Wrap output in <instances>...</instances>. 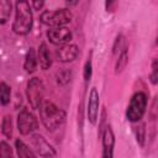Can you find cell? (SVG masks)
<instances>
[{"label": "cell", "mask_w": 158, "mask_h": 158, "mask_svg": "<svg viewBox=\"0 0 158 158\" xmlns=\"http://www.w3.org/2000/svg\"><path fill=\"white\" fill-rule=\"evenodd\" d=\"M33 25V15L27 0H16L15 4V20L12 23V30L20 36L27 35Z\"/></svg>", "instance_id": "1"}, {"label": "cell", "mask_w": 158, "mask_h": 158, "mask_svg": "<svg viewBox=\"0 0 158 158\" xmlns=\"http://www.w3.org/2000/svg\"><path fill=\"white\" fill-rule=\"evenodd\" d=\"M40 118L48 131H56L65 121V112L52 101L43 100L40 106Z\"/></svg>", "instance_id": "2"}, {"label": "cell", "mask_w": 158, "mask_h": 158, "mask_svg": "<svg viewBox=\"0 0 158 158\" xmlns=\"http://www.w3.org/2000/svg\"><path fill=\"white\" fill-rule=\"evenodd\" d=\"M147 95L143 91H138L133 94V96L130 100V104L126 110V117L131 122H138L143 117L146 109H147Z\"/></svg>", "instance_id": "3"}, {"label": "cell", "mask_w": 158, "mask_h": 158, "mask_svg": "<svg viewBox=\"0 0 158 158\" xmlns=\"http://www.w3.org/2000/svg\"><path fill=\"white\" fill-rule=\"evenodd\" d=\"M26 96L30 106L33 110L40 109L41 104L43 102V96H44V85L42 80L37 77H33L28 80L26 85Z\"/></svg>", "instance_id": "4"}, {"label": "cell", "mask_w": 158, "mask_h": 158, "mask_svg": "<svg viewBox=\"0 0 158 158\" xmlns=\"http://www.w3.org/2000/svg\"><path fill=\"white\" fill-rule=\"evenodd\" d=\"M72 12L68 9H59L54 11H43L40 15V20L43 25L57 27V26H64L72 21Z\"/></svg>", "instance_id": "5"}, {"label": "cell", "mask_w": 158, "mask_h": 158, "mask_svg": "<svg viewBox=\"0 0 158 158\" xmlns=\"http://www.w3.org/2000/svg\"><path fill=\"white\" fill-rule=\"evenodd\" d=\"M38 128L36 116L27 109H22L17 115V130L22 136H27Z\"/></svg>", "instance_id": "6"}, {"label": "cell", "mask_w": 158, "mask_h": 158, "mask_svg": "<svg viewBox=\"0 0 158 158\" xmlns=\"http://www.w3.org/2000/svg\"><path fill=\"white\" fill-rule=\"evenodd\" d=\"M48 41L52 43V44H56V46H63V44H67L72 41L73 38V35L70 32L69 28L64 27V26H57V27H51L47 33H46Z\"/></svg>", "instance_id": "7"}, {"label": "cell", "mask_w": 158, "mask_h": 158, "mask_svg": "<svg viewBox=\"0 0 158 158\" xmlns=\"http://www.w3.org/2000/svg\"><path fill=\"white\" fill-rule=\"evenodd\" d=\"M31 143H32L36 153L41 157H56L57 156V152L54 151V148L40 133L31 135Z\"/></svg>", "instance_id": "8"}, {"label": "cell", "mask_w": 158, "mask_h": 158, "mask_svg": "<svg viewBox=\"0 0 158 158\" xmlns=\"http://www.w3.org/2000/svg\"><path fill=\"white\" fill-rule=\"evenodd\" d=\"M78 56H79V48L77 44H72V43L59 46L58 49L56 51V57L62 63L73 62L78 58Z\"/></svg>", "instance_id": "9"}, {"label": "cell", "mask_w": 158, "mask_h": 158, "mask_svg": "<svg viewBox=\"0 0 158 158\" xmlns=\"http://www.w3.org/2000/svg\"><path fill=\"white\" fill-rule=\"evenodd\" d=\"M99 93L96 90V88H93L89 93V100H88V109H86V114H88V120L90 121V123L95 125L98 121V116H99V105H100V100H99Z\"/></svg>", "instance_id": "10"}, {"label": "cell", "mask_w": 158, "mask_h": 158, "mask_svg": "<svg viewBox=\"0 0 158 158\" xmlns=\"http://www.w3.org/2000/svg\"><path fill=\"white\" fill-rule=\"evenodd\" d=\"M102 141V157L111 158L114 156V146H115V135L111 126H106L101 135Z\"/></svg>", "instance_id": "11"}, {"label": "cell", "mask_w": 158, "mask_h": 158, "mask_svg": "<svg viewBox=\"0 0 158 158\" xmlns=\"http://www.w3.org/2000/svg\"><path fill=\"white\" fill-rule=\"evenodd\" d=\"M37 57H38V63L41 69L47 70L49 69V67L52 65V59H51V54L48 51V47L44 42H42L38 47V52H37Z\"/></svg>", "instance_id": "12"}, {"label": "cell", "mask_w": 158, "mask_h": 158, "mask_svg": "<svg viewBox=\"0 0 158 158\" xmlns=\"http://www.w3.org/2000/svg\"><path fill=\"white\" fill-rule=\"evenodd\" d=\"M37 64H38V57L36 54V51H35V48H30L26 53V57H25L23 68L28 74H32L36 72Z\"/></svg>", "instance_id": "13"}, {"label": "cell", "mask_w": 158, "mask_h": 158, "mask_svg": "<svg viewBox=\"0 0 158 158\" xmlns=\"http://www.w3.org/2000/svg\"><path fill=\"white\" fill-rule=\"evenodd\" d=\"M15 148H16V153L20 158H35L36 157V153L28 148V146L26 143H23L20 138H17L15 141Z\"/></svg>", "instance_id": "14"}, {"label": "cell", "mask_w": 158, "mask_h": 158, "mask_svg": "<svg viewBox=\"0 0 158 158\" xmlns=\"http://www.w3.org/2000/svg\"><path fill=\"white\" fill-rule=\"evenodd\" d=\"M12 11V5L10 0H0V23L5 25L10 19Z\"/></svg>", "instance_id": "15"}, {"label": "cell", "mask_w": 158, "mask_h": 158, "mask_svg": "<svg viewBox=\"0 0 158 158\" xmlns=\"http://www.w3.org/2000/svg\"><path fill=\"white\" fill-rule=\"evenodd\" d=\"M10 99H11V88L5 83V81H1L0 83V102L2 106L7 105L10 102Z\"/></svg>", "instance_id": "16"}, {"label": "cell", "mask_w": 158, "mask_h": 158, "mask_svg": "<svg viewBox=\"0 0 158 158\" xmlns=\"http://www.w3.org/2000/svg\"><path fill=\"white\" fill-rule=\"evenodd\" d=\"M127 63H128V53H127V49L123 48V49L121 51L120 56H118L117 62H116V65H115V73H116V74L121 73V72L126 68Z\"/></svg>", "instance_id": "17"}, {"label": "cell", "mask_w": 158, "mask_h": 158, "mask_svg": "<svg viewBox=\"0 0 158 158\" xmlns=\"http://www.w3.org/2000/svg\"><path fill=\"white\" fill-rule=\"evenodd\" d=\"M1 133L6 138L12 137V120H11V116H9V115L4 116L2 121H1Z\"/></svg>", "instance_id": "18"}, {"label": "cell", "mask_w": 158, "mask_h": 158, "mask_svg": "<svg viewBox=\"0 0 158 158\" xmlns=\"http://www.w3.org/2000/svg\"><path fill=\"white\" fill-rule=\"evenodd\" d=\"M144 138H146V128H144V123H141L136 128V139L141 147H143L144 144Z\"/></svg>", "instance_id": "19"}, {"label": "cell", "mask_w": 158, "mask_h": 158, "mask_svg": "<svg viewBox=\"0 0 158 158\" xmlns=\"http://www.w3.org/2000/svg\"><path fill=\"white\" fill-rule=\"evenodd\" d=\"M12 156V149L11 147L5 142V141H1L0 142V157L1 158H9Z\"/></svg>", "instance_id": "20"}, {"label": "cell", "mask_w": 158, "mask_h": 158, "mask_svg": "<svg viewBox=\"0 0 158 158\" xmlns=\"http://www.w3.org/2000/svg\"><path fill=\"white\" fill-rule=\"evenodd\" d=\"M151 83L152 84H157L158 83V59H153L152 60V73L149 75Z\"/></svg>", "instance_id": "21"}, {"label": "cell", "mask_w": 158, "mask_h": 158, "mask_svg": "<svg viewBox=\"0 0 158 158\" xmlns=\"http://www.w3.org/2000/svg\"><path fill=\"white\" fill-rule=\"evenodd\" d=\"M69 80H70V72H68V70H62V72H59V73L57 74V81H58V84L64 85V84H67Z\"/></svg>", "instance_id": "22"}, {"label": "cell", "mask_w": 158, "mask_h": 158, "mask_svg": "<svg viewBox=\"0 0 158 158\" xmlns=\"http://www.w3.org/2000/svg\"><path fill=\"white\" fill-rule=\"evenodd\" d=\"M91 72H93V69H91V60L89 59V60H86V63L84 65V80L85 81H89L90 80Z\"/></svg>", "instance_id": "23"}, {"label": "cell", "mask_w": 158, "mask_h": 158, "mask_svg": "<svg viewBox=\"0 0 158 158\" xmlns=\"http://www.w3.org/2000/svg\"><path fill=\"white\" fill-rule=\"evenodd\" d=\"M31 4L35 10L40 11V10H42V7L44 5V0H31Z\"/></svg>", "instance_id": "24"}, {"label": "cell", "mask_w": 158, "mask_h": 158, "mask_svg": "<svg viewBox=\"0 0 158 158\" xmlns=\"http://www.w3.org/2000/svg\"><path fill=\"white\" fill-rule=\"evenodd\" d=\"M117 4V0H105V7L107 11H112Z\"/></svg>", "instance_id": "25"}, {"label": "cell", "mask_w": 158, "mask_h": 158, "mask_svg": "<svg viewBox=\"0 0 158 158\" xmlns=\"http://www.w3.org/2000/svg\"><path fill=\"white\" fill-rule=\"evenodd\" d=\"M79 2V0H67V4L69 5V6H74V5H77Z\"/></svg>", "instance_id": "26"}, {"label": "cell", "mask_w": 158, "mask_h": 158, "mask_svg": "<svg viewBox=\"0 0 158 158\" xmlns=\"http://www.w3.org/2000/svg\"><path fill=\"white\" fill-rule=\"evenodd\" d=\"M157 44H158V38H157Z\"/></svg>", "instance_id": "27"}]
</instances>
